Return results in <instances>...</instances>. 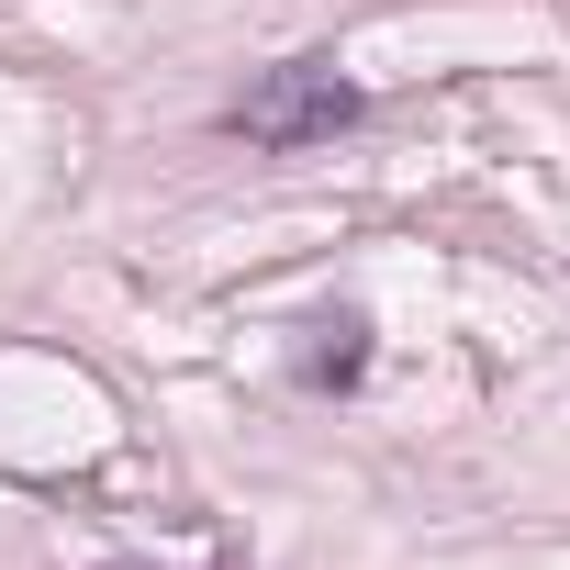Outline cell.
Masks as SVG:
<instances>
[{
    "label": "cell",
    "instance_id": "7a4b0ae2",
    "mask_svg": "<svg viewBox=\"0 0 570 570\" xmlns=\"http://www.w3.org/2000/svg\"><path fill=\"white\" fill-rule=\"evenodd\" d=\"M292 381H303V392H358V381H370V314H358V303L314 314L303 347H292Z\"/></svg>",
    "mask_w": 570,
    "mask_h": 570
},
{
    "label": "cell",
    "instance_id": "6da1fadb",
    "mask_svg": "<svg viewBox=\"0 0 570 570\" xmlns=\"http://www.w3.org/2000/svg\"><path fill=\"white\" fill-rule=\"evenodd\" d=\"M358 112H370V90H358L336 57H279V68H257L213 124H224L235 146H257V157H303V146H336Z\"/></svg>",
    "mask_w": 570,
    "mask_h": 570
},
{
    "label": "cell",
    "instance_id": "3957f363",
    "mask_svg": "<svg viewBox=\"0 0 570 570\" xmlns=\"http://www.w3.org/2000/svg\"><path fill=\"white\" fill-rule=\"evenodd\" d=\"M101 570H157V559H101ZM202 570H235V559H202Z\"/></svg>",
    "mask_w": 570,
    "mask_h": 570
}]
</instances>
